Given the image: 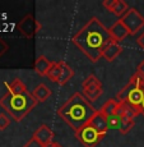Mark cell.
<instances>
[{"mask_svg":"<svg viewBox=\"0 0 144 147\" xmlns=\"http://www.w3.org/2000/svg\"><path fill=\"white\" fill-rule=\"evenodd\" d=\"M115 98L119 102L129 104L140 113V106L144 100V80L138 73H134L126 83V86L120 90Z\"/></svg>","mask_w":144,"mask_h":147,"instance_id":"cell-4","label":"cell"},{"mask_svg":"<svg viewBox=\"0 0 144 147\" xmlns=\"http://www.w3.org/2000/svg\"><path fill=\"white\" fill-rule=\"evenodd\" d=\"M54 137H55V133H54L46 124H42V125H40L35 131L32 138H35V140L37 141L38 143H41L44 147H47L50 143L54 142L52 141Z\"/></svg>","mask_w":144,"mask_h":147,"instance_id":"cell-9","label":"cell"},{"mask_svg":"<svg viewBox=\"0 0 144 147\" xmlns=\"http://www.w3.org/2000/svg\"><path fill=\"white\" fill-rule=\"evenodd\" d=\"M121 51H123V46H121V44L120 42H117V41L112 40L106 46V49L103 50L102 58L106 59L107 61H114L115 59H116L117 56L121 54Z\"/></svg>","mask_w":144,"mask_h":147,"instance_id":"cell-12","label":"cell"},{"mask_svg":"<svg viewBox=\"0 0 144 147\" xmlns=\"http://www.w3.org/2000/svg\"><path fill=\"white\" fill-rule=\"evenodd\" d=\"M61 68H63V61H55V63H52V65L49 70V74H47V78L51 82H55L56 83L61 74Z\"/></svg>","mask_w":144,"mask_h":147,"instance_id":"cell-20","label":"cell"},{"mask_svg":"<svg viewBox=\"0 0 144 147\" xmlns=\"http://www.w3.org/2000/svg\"><path fill=\"white\" fill-rule=\"evenodd\" d=\"M37 104L38 102L33 97L32 92L28 90L22 94H10L7 91V94L0 98V106L15 121L23 120Z\"/></svg>","mask_w":144,"mask_h":147,"instance_id":"cell-3","label":"cell"},{"mask_svg":"<svg viewBox=\"0 0 144 147\" xmlns=\"http://www.w3.org/2000/svg\"><path fill=\"white\" fill-rule=\"evenodd\" d=\"M5 86L8 88V92H10V94H22V92L27 91L26 84L21 78H14L13 81L7 82Z\"/></svg>","mask_w":144,"mask_h":147,"instance_id":"cell-17","label":"cell"},{"mask_svg":"<svg viewBox=\"0 0 144 147\" xmlns=\"http://www.w3.org/2000/svg\"><path fill=\"white\" fill-rule=\"evenodd\" d=\"M135 73H138V74H139L140 77L144 80V59L139 63V65L137 67V72H135Z\"/></svg>","mask_w":144,"mask_h":147,"instance_id":"cell-27","label":"cell"},{"mask_svg":"<svg viewBox=\"0 0 144 147\" xmlns=\"http://www.w3.org/2000/svg\"><path fill=\"white\" fill-rule=\"evenodd\" d=\"M117 109H119V101L116 100V98H110V100H107L106 102L102 105L100 111L107 118V117H111V115L116 114Z\"/></svg>","mask_w":144,"mask_h":147,"instance_id":"cell-19","label":"cell"},{"mask_svg":"<svg viewBox=\"0 0 144 147\" xmlns=\"http://www.w3.org/2000/svg\"><path fill=\"white\" fill-rule=\"evenodd\" d=\"M135 42L138 44V46H139L140 49H143V50H144V31H143V32L140 33V35L137 37V40H135Z\"/></svg>","mask_w":144,"mask_h":147,"instance_id":"cell-26","label":"cell"},{"mask_svg":"<svg viewBox=\"0 0 144 147\" xmlns=\"http://www.w3.org/2000/svg\"><path fill=\"white\" fill-rule=\"evenodd\" d=\"M102 5L110 13L115 14V16L120 17V18L130 9L128 3L124 1V0H105V1L102 3Z\"/></svg>","mask_w":144,"mask_h":147,"instance_id":"cell-10","label":"cell"},{"mask_svg":"<svg viewBox=\"0 0 144 147\" xmlns=\"http://www.w3.org/2000/svg\"><path fill=\"white\" fill-rule=\"evenodd\" d=\"M120 21L124 23V26L128 28L129 35H137L140 30L144 27V17L138 12L135 8H130L123 17Z\"/></svg>","mask_w":144,"mask_h":147,"instance_id":"cell-7","label":"cell"},{"mask_svg":"<svg viewBox=\"0 0 144 147\" xmlns=\"http://www.w3.org/2000/svg\"><path fill=\"white\" fill-rule=\"evenodd\" d=\"M32 95H33V97L36 98L37 102H45V101L52 95V92L45 83H40L35 87V90L32 91Z\"/></svg>","mask_w":144,"mask_h":147,"instance_id":"cell-15","label":"cell"},{"mask_svg":"<svg viewBox=\"0 0 144 147\" xmlns=\"http://www.w3.org/2000/svg\"><path fill=\"white\" fill-rule=\"evenodd\" d=\"M140 114L144 117V100H143V102H142V106H140Z\"/></svg>","mask_w":144,"mask_h":147,"instance_id":"cell-29","label":"cell"},{"mask_svg":"<svg viewBox=\"0 0 144 147\" xmlns=\"http://www.w3.org/2000/svg\"><path fill=\"white\" fill-rule=\"evenodd\" d=\"M89 125H92L94 129H97L100 133L107 134L109 132V123H107V118L102 114L101 111H97L96 115L92 118V120L89 121Z\"/></svg>","mask_w":144,"mask_h":147,"instance_id":"cell-13","label":"cell"},{"mask_svg":"<svg viewBox=\"0 0 144 147\" xmlns=\"http://www.w3.org/2000/svg\"><path fill=\"white\" fill-rule=\"evenodd\" d=\"M72 41L92 63H96L102 58L103 50L112 41V37L109 28L97 17H92L73 35Z\"/></svg>","mask_w":144,"mask_h":147,"instance_id":"cell-1","label":"cell"},{"mask_svg":"<svg viewBox=\"0 0 144 147\" xmlns=\"http://www.w3.org/2000/svg\"><path fill=\"white\" fill-rule=\"evenodd\" d=\"M23 147H44V146H42L41 143H38L37 141L35 140V138H31V140L28 141V142Z\"/></svg>","mask_w":144,"mask_h":147,"instance_id":"cell-25","label":"cell"},{"mask_svg":"<svg viewBox=\"0 0 144 147\" xmlns=\"http://www.w3.org/2000/svg\"><path fill=\"white\" fill-rule=\"evenodd\" d=\"M135 125V120L134 119H129V118H121L120 120V125H119V132L121 134H128L129 132L134 128Z\"/></svg>","mask_w":144,"mask_h":147,"instance_id":"cell-21","label":"cell"},{"mask_svg":"<svg viewBox=\"0 0 144 147\" xmlns=\"http://www.w3.org/2000/svg\"><path fill=\"white\" fill-rule=\"evenodd\" d=\"M105 136L106 134L100 133L97 129H94L89 124L82 128L78 133H75V137L84 147H97L98 143L105 138Z\"/></svg>","mask_w":144,"mask_h":147,"instance_id":"cell-6","label":"cell"},{"mask_svg":"<svg viewBox=\"0 0 144 147\" xmlns=\"http://www.w3.org/2000/svg\"><path fill=\"white\" fill-rule=\"evenodd\" d=\"M116 114L120 118H129V119H135L138 115H140V113L137 109H134L126 102H119V109Z\"/></svg>","mask_w":144,"mask_h":147,"instance_id":"cell-16","label":"cell"},{"mask_svg":"<svg viewBox=\"0 0 144 147\" xmlns=\"http://www.w3.org/2000/svg\"><path fill=\"white\" fill-rule=\"evenodd\" d=\"M8 50H9V45L5 42L4 38L0 37V58H1V56L4 55V54L8 51Z\"/></svg>","mask_w":144,"mask_h":147,"instance_id":"cell-24","label":"cell"},{"mask_svg":"<svg viewBox=\"0 0 144 147\" xmlns=\"http://www.w3.org/2000/svg\"><path fill=\"white\" fill-rule=\"evenodd\" d=\"M47 147H63V146H60L59 143H56V142H52V143H50Z\"/></svg>","mask_w":144,"mask_h":147,"instance_id":"cell-28","label":"cell"},{"mask_svg":"<svg viewBox=\"0 0 144 147\" xmlns=\"http://www.w3.org/2000/svg\"><path fill=\"white\" fill-rule=\"evenodd\" d=\"M41 28H42L41 23H38L35 17L29 13L26 14L18 23V31L21 32V35H23L26 38L35 37L38 31H41Z\"/></svg>","mask_w":144,"mask_h":147,"instance_id":"cell-8","label":"cell"},{"mask_svg":"<svg viewBox=\"0 0 144 147\" xmlns=\"http://www.w3.org/2000/svg\"><path fill=\"white\" fill-rule=\"evenodd\" d=\"M103 94L102 82L98 80L94 74H89L82 83V95L89 101L94 102Z\"/></svg>","mask_w":144,"mask_h":147,"instance_id":"cell-5","label":"cell"},{"mask_svg":"<svg viewBox=\"0 0 144 147\" xmlns=\"http://www.w3.org/2000/svg\"><path fill=\"white\" fill-rule=\"evenodd\" d=\"M51 65H52V63L46 58V56L40 55L38 58L36 59L35 65H33V69H35V72L37 73L38 76H41V77H47Z\"/></svg>","mask_w":144,"mask_h":147,"instance_id":"cell-14","label":"cell"},{"mask_svg":"<svg viewBox=\"0 0 144 147\" xmlns=\"http://www.w3.org/2000/svg\"><path fill=\"white\" fill-rule=\"evenodd\" d=\"M109 32H110V35H111L112 40H114V41H117V42L125 40V38L129 36L128 28L124 26V23L120 21V19H119V21H116L111 27L109 28Z\"/></svg>","mask_w":144,"mask_h":147,"instance_id":"cell-11","label":"cell"},{"mask_svg":"<svg viewBox=\"0 0 144 147\" xmlns=\"http://www.w3.org/2000/svg\"><path fill=\"white\" fill-rule=\"evenodd\" d=\"M10 124V119L5 114H0V131H4Z\"/></svg>","mask_w":144,"mask_h":147,"instance_id":"cell-23","label":"cell"},{"mask_svg":"<svg viewBox=\"0 0 144 147\" xmlns=\"http://www.w3.org/2000/svg\"><path fill=\"white\" fill-rule=\"evenodd\" d=\"M120 120L121 118L117 114H114L111 117H107V123H109V128L110 129H119L120 125Z\"/></svg>","mask_w":144,"mask_h":147,"instance_id":"cell-22","label":"cell"},{"mask_svg":"<svg viewBox=\"0 0 144 147\" xmlns=\"http://www.w3.org/2000/svg\"><path fill=\"white\" fill-rule=\"evenodd\" d=\"M97 111L98 110H96L80 92H77L59 107L58 115L74 131V133H78L82 128L88 125Z\"/></svg>","mask_w":144,"mask_h":147,"instance_id":"cell-2","label":"cell"},{"mask_svg":"<svg viewBox=\"0 0 144 147\" xmlns=\"http://www.w3.org/2000/svg\"><path fill=\"white\" fill-rule=\"evenodd\" d=\"M74 77V69L72 67H69L65 61H63V68H61V74L59 77V80L56 83L60 84V86H64L69 82L72 78Z\"/></svg>","mask_w":144,"mask_h":147,"instance_id":"cell-18","label":"cell"}]
</instances>
